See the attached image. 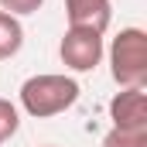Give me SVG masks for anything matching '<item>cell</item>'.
I'll return each mask as SVG.
<instances>
[{
  "instance_id": "1",
  "label": "cell",
  "mask_w": 147,
  "mask_h": 147,
  "mask_svg": "<svg viewBox=\"0 0 147 147\" xmlns=\"http://www.w3.org/2000/svg\"><path fill=\"white\" fill-rule=\"evenodd\" d=\"M75 99H79V82L72 75L41 72V75H31L21 86V106L34 120H48V116H58V113L72 110Z\"/></svg>"
},
{
  "instance_id": "2",
  "label": "cell",
  "mask_w": 147,
  "mask_h": 147,
  "mask_svg": "<svg viewBox=\"0 0 147 147\" xmlns=\"http://www.w3.org/2000/svg\"><path fill=\"white\" fill-rule=\"evenodd\" d=\"M110 75L120 89H144L147 82V34L123 28L110 45Z\"/></svg>"
},
{
  "instance_id": "3",
  "label": "cell",
  "mask_w": 147,
  "mask_h": 147,
  "mask_svg": "<svg viewBox=\"0 0 147 147\" xmlns=\"http://www.w3.org/2000/svg\"><path fill=\"white\" fill-rule=\"evenodd\" d=\"M58 55H62L65 69H72V72H92L99 65V58H103V34H96L89 28H69L62 34Z\"/></svg>"
},
{
  "instance_id": "4",
  "label": "cell",
  "mask_w": 147,
  "mask_h": 147,
  "mask_svg": "<svg viewBox=\"0 0 147 147\" xmlns=\"http://www.w3.org/2000/svg\"><path fill=\"white\" fill-rule=\"evenodd\" d=\"M110 120L116 130H147V96L144 89H120L110 99Z\"/></svg>"
},
{
  "instance_id": "5",
  "label": "cell",
  "mask_w": 147,
  "mask_h": 147,
  "mask_svg": "<svg viewBox=\"0 0 147 147\" xmlns=\"http://www.w3.org/2000/svg\"><path fill=\"white\" fill-rule=\"evenodd\" d=\"M65 14H69V28H89L96 34H103L113 21L110 0H65Z\"/></svg>"
},
{
  "instance_id": "6",
  "label": "cell",
  "mask_w": 147,
  "mask_h": 147,
  "mask_svg": "<svg viewBox=\"0 0 147 147\" xmlns=\"http://www.w3.org/2000/svg\"><path fill=\"white\" fill-rule=\"evenodd\" d=\"M21 45H24V28H21V21H17L14 14L0 10V62H3V58H14V55L21 51Z\"/></svg>"
},
{
  "instance_id": "7",
  "label": "cell",
  "mask_w": 147,
  "mask_h": 147,
  "mask_svg": "<svg viewBox=\"0 0 147 147\" xmlns=\"http://www.w3.org/2000/svg\"><path fill=\"white\" fill-rule=\"evenodd\" d=\"M103 147H147V130H116L103 137Z\"/></svg>"
},
{
  "instance_id": "8",
  "label": "cell",
  "mask_w": 147,
  "mask_h": 147,
  "mask_svg": "<svg viewBox=\"0 0 147 147\" xmlns=\"http://www.w3.org/2000/svg\"><path fill=\"white\" fill-rule=\"evenodd\" d=\"M17 130H21V113H17V106L10 99H0V144L10 140Z\"/></svg>"
},
{
  "instance_id": "9",
  "label": "cell",
  "mask_w": 147,
  "mask_h": 147,
  "mask_svg": "<svg viewBox=\"0 0 147 147\" xmlns=\"http://www.w3.org/2000/svg\"><path fill=\"white\" fill-rule=\"evenodd\" d=\"M45 7V0H0V10L14 14V17H24V14H38Z\"/></svg>"
},
{
  "instance_id": "10",
  "label": "cell",
  "mask_w": 147,
  "mask_h": 147,
  "mask_svg": "<svg viewBox=\"0 0 147 147\" xmlns=\"http://www.w3.org/2000/svg\"><path fill=\"white\" fill-rule=\"evenodd\" d=\"M45 147H51V144H45Z\"/></svg>"
}]
</instances>
